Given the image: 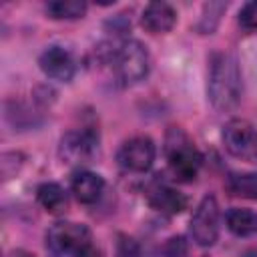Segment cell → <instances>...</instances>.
<instances>
[{
    "instance_id": "obj_1",
    "label": "cell",
    "mask_w": 257,
    "mask_h": 257,
    "mask_svg": "<svg viewBox=\"0 0 257 257\" xmlns=\"http://www.w3.org/2000/svg\"><path fill=\"white\" fill-rule=\"evenodd\" d=\"M96 52L120 86L137 84L149 72V52L139 40H114L96 48Z\"/></svg>"
},
{
    "instance_id": "obj_2",
    "label": "cell",
    "mask_w": 257,
    "mask_h": 257,
    "mask_svg": "<svg viewBox=\"0 0 257 257\" xmlns=\"http://www.w3.org/2000/svg\"><path fill=\"white\" fill-rule=\"evenodd\" d=\"M207 94L217 110H231L241 98V68L235 54L219 50L209 60Z\"/></svg>"
},
{
    "instance_id": "obj_3",
    "label": "cell",
    "mask_w": 257,
    "mask_h": 257,
    "mask_svg": "<svg viewBox=\"0 0 257 257\" xmlns=\"http://www.w3.org/2000/svg\"><path fill=\"white\" fill-rule=\"evenodd\" d=\"M46 247L52 257H86L92 249V235L86 225L58 221L46 233Z\"/></svg>"
},
{
    "instance_id": "obj_4",
    "label": "cell",
    "mask_w": 257,
    "mask_h": 257,
    "mask_svg": "<svg viewBox=\"0 0 257 257\" xmlns=\"http://www.w3.org/2000/svg\"><path fill=\"white\" fill-rule=\"evenodd\" d=\"M165 155H167L173 175L179 181H193L197 177L203 157L183 128L179 126L169 128L167 139H165Z\"/></svg>"
},
{
    "instance_id": "obj_5",
    "label": "cell",
    "mask_w": 257,
    "mask_h": 257,
    "mask_svg": "<svg viewBox=\"0 0 257 257\" xmlns=\"http://www.w3.org/2000/svg\"><path fill=\"white\" fill-rule=\"evenodd\" d=\"M223 145L241 161H257V124L245 118L229 120L223 126Z\"/></svg>"
},
{
    "instance_id": "obj_6",
    "label": "cell",
    "mask_w": 257,
    "mask_h": 257,
    "mask_svg": "<svg viewBox=\"0 0 257 257\" xmlns=\"http://www.w3.org/2000/svg\"><path fill=\"white\" fill-rule=\"evenodd\" d=\"M191 237L201 247H211L219 237V205L213 195L203 197L191 217Z\"/></svg>"
},
{
    "instance_id": "obj_7",
    "label": "cell",
    "mask_w": 257,
    "mask_h": 257,
    "mask_svg": "<svg viewBox=\"0 0 257 257\" xmlns=\"http://www.w3.org/2000/svg\"><path fill=\"white\" fill-rule=\"evenodd\" d=\"M96 149H98V137L88 128H80V131H70L62 137L58 153L64 163L82 165L94 157Z\"/></svg>"
},
{
    "instance_id": "obj_8",
    "label": "cell",
    "mask_w": 257,
    "mask_h": 257,
    "mask_svg": "<svg viewBox=\"0 0 257 257\" xmlns=\"http://www.w3.org/2000/svg\"><path fill=\"white\" fill-rule=\"evenodd\" d=\"M155 143L149 137H133L122 143L118 149L116 161L124 171L131 173H145L151 169L155 161Z\"/></svg>"
},
{
    "instance_id": "obj_9",
    "label": "cell",
    "mask_w": 257,
    "mask_h": 257,
    "mask_svg": "<svg viewBox=\"0 0 257 257\" xmlns=\"http://www.w3.org/2000/svg\"><path fill=\"white\" fill-rule=\"evenodd\" d=\"M38 64H40V68L46 76H50L54 80H60V82H68L74 76V70H76L72 54L62 46H48L40 54Z\"/></svg>"
},
{
    "instance_id": "obj_10",
    "label": "cell",
    "mask_w": 257,
    "mask_h": 257,
    "mask_svg": "<svg viewBox=\"0 0 257 257\" xmlns=\"http://www.w3.org/2000/svg\"><path fill=\"white\" fill-rule=\"evenodd\" d=\"M147 199L153 209L167 215H177L187 205V199L183 197V193H179L177 189H173L169 183H163V181L151 183V187L147 189Z\"/></svg>"
},
{
    "instance_id": "obj_11",
    "label": "cell",
    "mask_w": 257,
    "mask_h": 257,
    "mask_svg": "<svg viewBox=\"0 0 257 257\" xmlns=\"http://www.w3.org/2000/svg\"><path fill=\"white\" fill-rule=\"evenodd\" d=\"M143 26L151 32V34H163L169 32L175 22H177V12L173 10L171 4L167 2H151L147 4V8L143 10V18H141Z\"/></svg>"
},
{
    "instance_id": "obj_12",
    "label": "cell",
    "mask_w": 257,
    "mask_h": 257,
    "mask_svg": "<svg viewBox=\"0 0 257 257\" xmlns=\"http://www.w3.org/2000/svg\"><path fill=\"white\" fill-rule=\"evenodd\" d=\"M70 189L74 193V197L80 201V203H94L98 201L102 189H104V181L100 175L96 173H90V171H78L74 177H72V183H70Z\"/></svg>"
},
{
    "instance_id": "obj_13",
    "label": "cell",
    "mask_w": 257,
    "mask_h": 257,
    "mask_svg": "<svg viewBox=\"0 0 257 257\" xmlns=\"http://www.w3.org/2000/svg\"><path fill=\"white\" fill-rule=\"evenodd\" d=\"M227 227L237 237H249L257 233V213L249 209H231L227 213Z\"/></svg>"
},
{
    "instance_id": "obj_14",
    "label": "cell",
    "mask_w": 257,
    "mask_h": 257,
    "mask_svg": "<svg viewBox=\"0 0 257 257\" xmlns=\"http://www.w3.org/2000/svg\"><path fill=\"white\" fill-rule=\"evenodd\" d=\"M36 199L48 213H60V211H64V207L68 203L64 189L56 183H42L36 189Z\"/></svg>"
},
{
    "instance_id": "obj_15",
    "label": "cell",
    "mask_w": 257,
    "mask_h": 257,
    "mask_svg": "<svg viewBox=\"0 0 257 257\" xmlns=\"http://www.w3.org/2000/svg\"><path fill=\"white\" fill-rule=\"evenodd\" d=\"M227 191L233 197L257 201V173H233V175H229Z\"/></svg>"
},
{
    "instance_id": "obj_16",
    "label": "cell",
    "mask_w": 257,
    "mask_h": 257,
    "mask_svg": "<svg viewBox=\"0 0 257 257\" xmlns=\"http://www.w3.org/2000/svg\"><path fill=\"white\" fill-rule=\"evenodd\" d=\"M86 12V4L80 0H52L46 4V14L54 20H74Z\"/></svg>"
},
{
    "instance_id": "obj_17",
    "label": "cell",
    "mask_w": 257,
    "mask_h": 257,
    "mask_svg": "<svg viewBox=\"0 0 257 257\" xmlns=\"http://www.w3.org/2000/svg\"><path fill=\"white\" fill-rule=\"evenodd\" d=\"M239 24L245 30H257V0L247 2L239 10Z\"/></svg>"
},
{
    "instance_id": "obj_18",
    "label": "cell",
    "mask_w": 257,
    "mask_h": 257,
    "mask_svg": "<svg viewBox=\"0 0 257 257\" xmlns=\"http://www.w3.org/2000/svg\"><path fill=\"white\" fill-rule=\"evenodd\" d=\"M116 257H141L139 243L126 235H120L116 243Z\"/></svg>"
},
{
    "instance_id": "obj_19",
    "label": "cell",
    "mask_w": 257,
    "mask_h": 257,
    "mask_svg": "<svg viewBox=\"0 0 257 257\" xmlns=\"http://www.w3.org/2000/svg\"><path fill=\"white\" fill-rule=\"evenodd\" d=\"M185 251H187L185 241L181 237H173L163 245V249L159 251V257H185Z\"/></svg>"
},
{
    "instance_id": "obj_20",
    "label": "cell",
    "mask_w": 257,
    "mask_h": 257,
    "mask_svg": "<svg viewBox=\"0 0 257 257\" xmlns=\"http://www.w3.org/2000/svg\"><path fill=\"white\" fill-rule=\"evenodd\" d=\"M14 257H34V255H30V253H26V251H16Z\"/></svg>"
}]
</instances>
